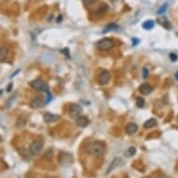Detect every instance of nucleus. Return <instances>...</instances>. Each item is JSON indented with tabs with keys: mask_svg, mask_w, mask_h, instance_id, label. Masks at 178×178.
<instances>
[{
	"mask_svg": "<svg viewBox=\"0 0 178 178\" xmlns=\"http://www.w3.org/2000/svg\"><path fill=\"white\" fill-rule=\"evenodd\" d=\"M86 151L94 157H100L105 153V144L99 142V141L90 142L86 146Z\"/></svg>",
	"mask_w": 178,
	"mask_h": 178,
	"instance_id": "f257e3e1",
	"label": "nucleus"
},
{
	"mask_svg": "<svg viewBox=\"0 0 178 178\" xmlns=\"http://www.w3.org/2000/svg\"><path fill=\"white\" fill-rule=\"evenodd\" d=\"M30 86L32 87L33 89L39 90V91H45V92H49V86L48 84L46 83L44 80L42 79H34L30 82Z\"/></svg>",
	"mask_w": 178,
	"mask_h": 178,
	"instance_id": "f03ea898",
	"label": "nucleus"
},
{
	"mask_svg": "<svg viewBox=\"0 0 178 178\" xmlns=\"http://www.w3.org/2000/svg\"><path fill=\"white\" fill-rule=\"evenodd\" d=\"M113 41L109 38H103V39L96 42V47L101 50H109L113 47Z\"/></svg>",
	"mask_w": 178,
	"mask_h": 178,
	"instance_id": "7ed1b4c3",
	"label": "nucleus"
},
{
	"mask_svg": "<svg viewBox=\"0 0 178 178\" xmlns=\"http://www.w3.org/2000/svg\"><path fill=\"white\" fill-rule=\"evenodd\" d=\"M42 150H43V144L40 141H34L29 145V152L32 154L33 156L39 155Z\"/></svg>",
	"mask_w": 178,
	"mask_h": 178,
	"instance_id": "20e7f679",
	"label": "nucleus"
},
{
	"mask_svg": "<svg viewBox=\"0 0 178 178\" xmlns=\"http://www.w3.org/2000/svg\"><path fill=\"white\" fill-rule=\"evenodd\" d=\"M81 112H82V108L79 105H72L70 108H69V114H70L71 118H74V119L79 118Z\"/></svg>",
	"mask_w": 178,
	"mask_h": 178,
	"instance_id": "39448f33",
	"label": "nucleus"
},
{
	"mask_svg": "<svg viewBox=\"0 0 178 178\" xmlns=\"http://www.w3.org/2000/svg\"><path fill=\"white\" fill-rule=\"evenodd\" d=\"M122 164H123V161H122V159H121L120 158H116V159H114L112 160V162H111L110 166L108 167L107 171H106V174H110L111 172L114 171V170H116L117 168L120 167Z\"/></svg>",
	"mask_w": 178,
	"mask_h": 178,
	"instance_id": "423d86ee",
	"label": "nucleus"
},
{
	"mask_svg": "<svg viewBox=\"0 0 178 178\" xmlns=\"http://www.w3.org/2000/svg\"><path fill=\"white\" fill-rule=\"evenodd\" d=\"M47 102H45V98L42 97V96H37L36 97L32 102H31V107L32 108H40L42 107Z\"/></svg>",
	"mask_w": 178,
	"mask_h": 178,
	"instance_id": "0eeeda50",
	"label": "nucleus"
},
{
	"mask_svg": "<svg viewBox=\"0 0 178 178\" xmlns=\"http://www.w3.org/2000/svg\"><path fill=\"white\" fill-rule=\"evenodd\" d=\"M43 118H44V120L47 123H52V122H55V121L59 120L60 116L52 114V113H45Z\"/></svg>",
	"mask_w": 178,
	"mask_h": 178,
	"instance_id": "6e6552de",
	"label": "nucleus"
},
{
	"mask_svg": "<svg viewBox=\"0 0 178 178\" xmlns=\"http://www.w3.org/2000/svg\"><path fill=\"white\" fill-rule=\"evenodd\" d=\"M110 79V73L108 72V71H103L101 73V75H100L99 76V82L100 84H102V85H105V84H107L108 81H109Z\"/></svg>",
	"mask_w": 178,
	"mask_h": 178,
	"instance_id": "1a4fd4ad",
	"label": "nucleus"
},
{
	"mask_svg": "<svg viewBox=\"0 0 178 178\" xmlns=\"http://www.w3.org/2000/svg\"><path fill=\"white\" fill-rule=\"evenodd\" d=\"M152 90H153V89H152V87L150 86V85H148V84H142L140 87H139V91L141 92L142 94H144V95H148V94H150L151 92H152Z\"/></svg>",
	"mask_w": 178,
	"mask_h": 178,
	"instance_id": "9d476101",
	"label": "nucleus"
},
{
	"mask_svg": "<svg viewBox=\"0 0 178 178\" xmlns=\"http://www.w3.org/2000/svg\"><path fill=\"white\" fill-rule=\"evenodd\" d=\"M89 123V119L85 116H79V118L76 119V124L79 127H85L87 126Z\"/></svg>",
	"mask_w": 178,
	"mask_h": 178,
	"instance_id": "9b49d317",
	"label": "nucleus"
},
{
	"mask_svg": "<svg viewBox=\"0 0 178 178\" xmlns=\"http://www.w3.org/2000/svg\"><path fill=\"white\" fill-rule=\"evenodd\" d=\"M137 130H138L137 125L135 124V123H133V122L129 123V124L126 126V133L128 134H130V135L134 134L136 131H137Z\"/></svg>",
	"mask_w": 178,
	"mask_h": 178,
	"instance_id": "f8f14e48",
	"label": "nucleus"
},
{
	"mask_svg": "<svg viewBox=\"0 0 178 178\" xmlns=\"http://www.w3.org/2000/svg\"><path fill=\"white\" fill-rule=\"evenodd\" d=\"M67 159H73L72 156L70 154H68V153H62L61 154V156H60V161H62L63 159H65V161L63 162V165H66V164H70L71 163V161L70 160H67Z\"/></svg>",
	"mask_w": 178,
	"mask_h": 178,
	"instance_id": "ddd939ff",
	"label": "nucleus"
},
{
	"mask_svg": "<svg viewBox=\"0 0 178 178\" xmlns=\"http://www.w3.org/2000/svg\"><path fill=\"white\" fill-rule=\"evenodd\" d=\"M157 125V120L155 119H148L145 122V128H152V127H155Z\"/></svg>",
	"mask_w": 178,
	"mask_h": 178,
	"instance_id": "4468645a",
	"label": "nucleus"
},
{
	"mask_svg": "<svg viewBox=\"0 0 178 178\" xmlns=\"http://www.w3.org/2000/svg\"><path fill=\"white\" fill-rule=\"evenodd\" d=\"M154 26H155V22L153 21H146L143 24V28L145 30H151Z\"/></svg>",
	"mask_w": 178,
	"mask_h": 178,
	"instance_id": "2eb2a0df",
	"label": "nucleus"
},
{
	"mask_svg": "<svg viewBox=\"0 0 178 178\" xmlns=\"http://www.w3.org/2000/svg\"><path fill=\"white\" fill-rule=\"evenodd\" d=\"M135 153H136V148H134V146H131V148H129L127 149V151L125 152V155L128 157H133L134 155H135Z\"/></svg>",
	"mask_w": 178,
	"mask_h": 178,
	"instance_id": "dca6fc26",
	"label": "nucleus"
},
{
	"mask_svg": "<svg viewBox=\"0 0 178 178\" xmlns=\"http://www.w3.org/2000/svg\"><path fill=\"white\" fill-rule=\"evenodd\" d=\"M119 26L117 24H109L108 26L105 27V31H104V33H106V32H109V31H112V30H116V29H118Z\"/></svg>",
	"mask_w": 178,
	"mask_h": 178,
	"instance_id": "f3484780",
	"label": "nucleus"
},
{
	"mask_svg": "<svg viewBox=\"0 0 178 178\" xmlns=\"http://www.w3.org/2000/svg\"><path fill=\"white\" fill-rule=\"evenodd\" d=\"M7 50L5 47H1V52H0V59H1V61H4V59L6 58L7 56Z\"/></svg>",
	"mask_w": 178,
	"mask_h": 178,
	"instance_id": "a211bd4d",
	"label": "nucleus"
},
{
	"mask_svg": "<svg viewBox=\"0 0 178 178\" xmlns=\"http://www.w3.org/2000/svg\"><path fill=\"white\" fill-rule=\"evenodd\" d=\"M136 105L139 107H143L145 105V100L143 98H137L136 99Z\"/></svg>",
	"mask_w": 178,
	"mask_h": 178,
	"instance_id": "6ab92c4d",
	"label": "nucleus"
},
{
	"mask_svg": "<svg viewBox=\"0 0 178 178\" xmlns=\"http://www.w3.org/2000/svg\"><path fill=\"white\" fill-rule=\"evenodd\" d=\"M167 7H168L167 4H165V5H163V6H161L160 9L158 10V14H163V13L165 12V10H167Z\"/></svg>",
	"mask_w": 178,
	"mask_h": 178,
	"instance_id": "aec40b11",
	"label": "nucleus"
},
{
	"mask_svg": "<svg viewBox=\"0 0 178 178\" xmlns=\"http://www.w3.org/2000/svg\"><path fill=\"white\" fill-rule=\"evenodd\" d=\"M170 58H171V60L173 62H175L178 59L177 55H176V54H174V53H171V54H170Z\"/></svg>",
	"mask_w": 178,
	"mask_h": 178,
	"instance_id": "412c9836",
	"label": "nucleus"
},
{
	"mask_svg": "<svg viewBox=\"0 0 178 178\" xmlns=\"http://www.w3.org/2000/svg\"><path fill=\"white\" fill-rule=\"evenodd\" d=\"M143 72H144V76H144V79H145V77L148 76V69H146V68H144Z\"/></svg>",
	"mask_w": 178,
	"mask_h": 178,
	"instance_id": "4be33fe9",
	"label": "nucleus"
},
{
	"mask_svg": "<svg viewBox=\"0 0 178 178\" xmlns=\"http://www.w3.org/2000/svg\"><path fill=\"white\" fill-rule=\"evenodd\" d=\"M83 1L86 4H88V5H90V4H92L94 2V0H83Z\"/></svg>",
	"mask_w": 178,
	"mask_h": 178,
	"instance_id": "5701e85b",
	"label": "nucleus"
},
{
	"mask_svg": "<svg viewBox=\"0 0 178 178\" xmlns=\"http://www.w3.org/2000/svg\"><path fill=\"white\" fill-rule=\"evenodd\" d=\"M175 79L178 80V71H177V72H176V74H175Z\"/></svg>",
	"mask_w": 178,
	"mask_h": 178,
	"instance_id": "b1692460",
	"label": "nucleus"
},
{
	"mask_svg": "<svg viewBox=\"0 0 178 178\" xmlns=\"http://www.w3.org/2000/svg\"><path fill=\"white\" fill-rule=\"evenodd\" d=\"M47 178H54V177H47Z\"/></svg>",
	"mask_w": 178,
	"mask_h": 178,
	"instance_id": "393cba45",
	"label": "nucleus"
},
{
	"mask_svg": "<svg viewBox=\"0 0 178 178\" xmlns=\"http://www.w3.org/2000/svg\"><path fill=\"white\" fill-rule=\"evenodd\" d=\"M145 178H151V177H145Z\"/></svg>",
	"mask_w": 178,
	"mask_h": 178,
	"instance_id": "a878e982",
	"label": "nucleus"
}]
</instances>
